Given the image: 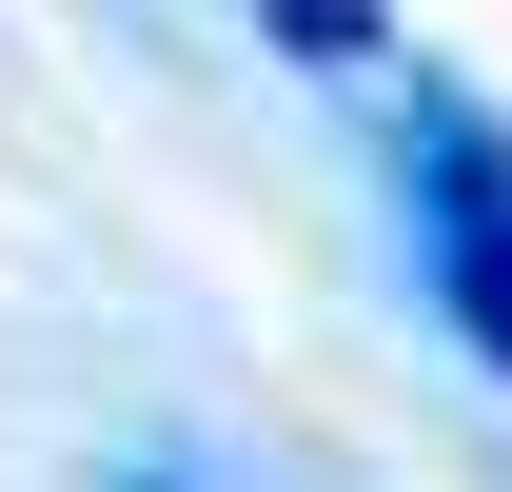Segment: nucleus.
<instances>
[{
    "instance_id": "nucleus-1",
    "label": "nucleus",
    "mask_w": 512,
    "mask_h": 492,
    "mask_svg": "<svg viewBox=\"0 0 512 492\" xmlns=\"http://www.w3.org/2000/svg\"><path fill=\"white\" fill-rule=\"evenodd\" d=\"M414 276H434V315L512 374V138L473 119V99L414 119Z\"/></svg>"
},
{
    "instance_id": "nucleus-2",
    "label": "nucleus",
    "mask_w": 512,
    "mask_h": 492,
    "mask_svg": "<svg viewBox=\"0 0 512 492\" xmlns=\"http://www.w3.org/2000/svg\"><path fill=\"white\" fill-rule=\"evenodd\" d=\"M256 40H276V60H316V79H375V60H394L375 0H256Z\"/></svg>"
},
{
    "instance_id": "nucleus-3",
    "label": "nucleus",
    "mask_w": 512,
    "mask_h": 492,
    "mask_svg": "<svg viewBox=\"0 0 512 492\" xmlns=\"http://www.w3.org/2000/svg\"><path fill=\"white\" fill-rule=\"evenodd\" d=\"M99 492H197V473H99Z\"/></svg>"
}]
</instances>
